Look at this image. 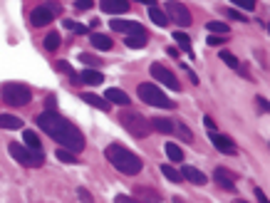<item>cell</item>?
<instances>
[{"instance_id":"1","label":"cell","mask_w":270,"mask_h":203,"mask_svg":"<svg viewBox=\"0 0 270 203\" xmlns=\"http://www.w3.org/2000/svg\"><path fill=\"white\" fill-rule=\"evenodd\" d=\"M38 126L50 136V139H55L57 144H60V149H67V151H72V154H77V151H82L85 149V136H82V131L70 122V119H65L62 114H57V112H43V114H38Z\"/></svg>"},{"instance_id":"2","label":"cell","mask_w":270,"mask_h":203,"mask_svg":"<svg viewBox=\"0 0 270 203\" xmlns=\"http://www.w3.org/2000/svg\"><path fill=\"white\" fill-rule=\"evenodd\" d=\"M104 159L119 171V173H127V176H136L139 171H141V159L132 151V149H127V146H122V144H109L107 149H104Z\"/></svg>"},{"instance_id":"3","label":"cell","mask_w":270,"mask_h":203,"mask_svg":"<svg viewBox=\"0 0 270 203\" xmlns=\"http://www.w3.org/2000/svg\"><path fill=\"white\" fill-rule=\"evenodd\" d=\"M119 124H122L134 139H146V136L154 131L151 124H149V119H146L144 114H139V112H132V109H127V112L119 114Z\"/></svg>"},{"instance_id":"4","label":"cell","mask_w":270,"mask_h":203,"mask_svg":"<svg viewBox=\"0 0 270 203\" xmlns=\"http://www.w3.org/2000/svg\"><path fill=\"white\" fill-rule=\"evenodd\" d=\"M136 94H139V99H141L144 104H151V107H159V109H174V107H176V102L169 99V97H166L156 84H151V82L139 84V87H136Z\"/></svg>"},{"instance_id":"5","label":"cell","mask_w":270,"mask_h":203,"mask_svg":"<svg viewBox=\"0 0 270 203\" xmlns=\"http://www.w3.org/2000/svg\"><path fill=\"white\" fill-rule=\"evenodd\" d=\"M0 97H3V102L10 104V107H25V104H30L33 92H30V87H25L20 82H5L0 87Z\"/></svg>"},{"instance_id":"6","label":"cell","mask_w":270,"mask_h":203,"mask_svg":"<svg viewBox=\"0 0 270 203\" xmlns=\"http://www.w3.org/2000/svg\"><path fill=\"white\" fill-rule=\"evenodd\" d=\"M8 149H10V156H13L18 163H23V166L38 168V166L45 163V154H43V151H33V149H28V146H23V144H18V141H13Z\"/></svg>"},{"instance_id":"7","label":"cell","mask_w":270,"mask_h":203,"mask_svg":"<svg viewBox=\"0 0 270 203\" xmlns=\"http://www.w3.org/2000/svg\"><path fill=\"white\" fill-rule=\"evenodd\" d=\"M161 10L166 13V18H169V20H174V23H176V25H181V28H188V25L193 23L191 10H188L186 5H181V3H166Z\"/></svg>"},{"instance_id":"8","label":"cell","mask_w":270,"mask_h":203,"mask_svg":"<svg viewBox=\"0 0 270 203\" xmlns=\"http://www.w3.org/2000/svg\"><path fill=\"white\" fill-rule=\"evenodd\" d=\"M149 72H151V77H154V80H159L164 87H169V89H174V92H179V89H181V82L176 80V75H174L169 67H164L161 62H154Z\"/></svg>"},{"instance_id":"9","label":"cell","mask_w":270,"mask_h":203,"mask_svg":"<svg viewBox=\"0 0 270 203\" xmlns=\"http://www.w3.org/2000/svg\"><path fill=\"white\" fill-rule=\"evenodd\" d=\"M109 28L114 30V33H124V35H149L146 30H144V25L141 23H134V20H109Z\"/></svg>"},{"instance_id":"10","label":"cell","mask_w":270,"mask_h":203,"mask_svg":"<svg viewBox=\"0 0 270 203\" xmlns=\"http://www.w3.org/2000/svg\"><path fill=\"white\" fill-rule=\"evenodd\" d=\"M208 139H211V144H213L221 154H228V156H235V154H238V146L230 141V136H225V134H221V131H208Z\"/></svg>"},{"instance_id":"11","label":"cell","mask_w":270,"mask_h":203,"mask_svg":"<svg viewBox=\"0 0 270 203\" xmlns=\"http://www.w3.org/2000/svg\"><path fill=\"white\" fill-rule=\"evenodd\" d=\"M213 178H216V183H218L221 188H225L228 193H235V173H233V171L218 166V168L213 171Z\"/></svg>"},{"instance_id":"12","label":"cell","mask_w":270,"mask_h":203,"mask_svg":"<svg viewBox=\"0 0 270 203\" xmlns=\"http://www.w3.org/2000/svg\"><path fill=\"white\" fill-rule=\"evenodd\" d=\"M52 13L45 8V5H38L33 13H30V23H33V28H45V25H50L52 23Z\"/></svg>"},{"instance_id":"13","label":"cell","mask_w":270,"mask_h":203,"mask_svg":"<svg viewBox=\"0 0 270 203\" xmlns=\"http://www.w3.org/2000/svg\"><path fill=\"white\" fill-rule=\"evenodd\" d=\"M134 198H136L139 203H161V201H164L159 191L144 188V186H136V188H134Z\"/></svg>"},{"instance_id":"14","label":"cell","mask_w":270,"mask_h":203,"mask_svg":"<svg viewBox=\"0 0 270 203\" xmlns=\"http://www.w3.org/2000/svg\"><path fill=\"white\" fill-rule=\"evenodd\" d=\"M99 8H102V13H109V15H124V13H129V3H127V0H104Z\"/></svg>"},{"instance_id":"15","label":"cell","mask_w":270,"mask_h":203,"mask_svg":"<svg viewBox=\"0 0 270 203\" xmlns=\"http://www.w3.org/2000/svg\"><path fill=\"white\" fill-rule=\"evenodd\" d=\"M144 3L149 5V20L154 23V25H159V28H166L169 25V18H166V13L154 3V0H144Z\"/></svg>"},{"instance_id":"16","label":"cell","mask_w":270,"mask_h":203,"mask_svg":"<svg viewBox=\"0 0 270 203\" xmlns=\"http://www.w3.org/2000/svg\"><path fill=\"white\" fill-rule=\"evenodd\" d=\"M179 173H181V178L191 181L193 186H203V183L208 181V178H206V173H203V171H198L196 166H183V168H181Z\"/></svg>"},{"instance_id":"17","label":"cell","mask_w":270,"mask_h":203,"mask_svg":"<svg viewBox=\"0 0 270 203\" xmlns=\"http://www.w3.org/2000/svg\"><path fill=\"white\" fill-rule=\"evenodd\" d=\"M104 99L109 102V104H119V107H127L132 99H129V94L124 92V89H117V87H109L107 92H104Z\"/></svg>"},{"instance_id":"18","label":"cell","mask_w":270,"mask_h":203,"mask_svg":"<svg viewBox=\"0 0 270 203\" xmlns=\"http://www.w3.org/2000/svg\"><path fill=\"white\" fill-rule=\"evenodd\" d=\"M90 42H92V47L94 50H102V52H107V50H112V38L109 35H102V33H92L90 35Z\"/></svg>"},{"instance_id":"19","label":"cell","mask_w":270,"mask_h":203,"mask_svg":"<svg viewBox=\"0 0 270 203\" xmlns=\"http://www.w3.org/2000/svg\"><path fill=\"white\" fill-rule=\"evenodd\" d=\"M77 77H80V82L92 84V87H97V84H102V82H104V75H102L99 70H82Z\"/></svg>"},{"instance_id":"20","label":"cell","mask_w":270,"mask_h":203,"mask_svg":"<svg viewBox=\"0 0 270 203\" xmlns=\"http://www.w3.org/2000/svg\"><path fill=\"white\" fill-rule=\"evenodd\" d=\"M82 99H85L90 107L99 109V112H109V109H112V104H109L104 97H97V94H92V92H85V94H82Z\"/></svg>"},{"instance_id":"21","label":"cell","mask_w":270,"mask_h":203,"mask_svg":"<svg viewBox=\"0 0 270 203\" xmlns=\"http://www.w3.org/2000/svg\"><path fill=\"white\" fill-rule=\"evenodd\" d=\"M149 124H151V129H156V131H161V134H174V122H171V119L154 117V119H149Z\"/></svg>"},{"instance_id":"22","label":"cell","mask_w":270,"mask_h":203,"mask_svg":"<svg viewBox=\"0 0 270 203\" xmlns=\"http://www.w3.org/2000/svg\"><path fill=\"white\" fill-rule=\"evenodd\" d=\"M0 129H23V119L15 114H0Z\"/></svg>"},{"instance_id":"23","label":"cell","mask_w":270,"mask_h":203,"mask_svg":"<svg viewBox=\"0 0 270 203\" xmlns=\"http://www.w3.org/2000/svg\"><path fill=\"white\" fill-rule=\"evenodd\" d=\"M146 42H149V35H127L124 38V45L132 50H141V47H146Z\"/></svg>"},{"instance_id":"24","label":"cell","mask_w":270,"mask_h":203,"mask_svg":"<svg viewBox=\"0 0 270 203\" xmlns=\"http://www.w3.org/2000/svg\"><path fill=\"white\" fill-rule=\"evenodd\" d=\"M174 40H176V45H179V47H181L188 57H193V50H191V38H188L186 33L176 30V33H174Z\"/></svg>"},{"instance_id":"25","label":"cell","mask_w":270,"mask_h":203,"mask_svg":"<svg viewBox=\"0 0 270 203\" xmlns=\"http://www.w3.org/2000/svg\"><path fill=\"white\" fill-rule=\"evenodd\" d=\"M206 30H208V33H216L218 38H225V35L230 33V28H228L225 23H221V20H211V23L206 25Z\"/></svg>"},{"instance_id":"26","label":"cell","mask_w":270,"mask_h":203,"mask_svg":"<svg viewBox=\"0 0 270 203\" xmlns=\"http://www.w3.org/2000/svg\"><path fill=\"white\" fill-rule=\"evenodd\" d=\"M80 62L85 65V70H99L102 67V60L94 57V55H90V52H82L80 55Z\"/></svg>"},{"instance_id":"27","label":"cell","mask_w":270,"mask_h":203,"mask_svg":"<svg viewBox=\"0 0 270 203\" xmlns=\"http://www.w3.org/2000/svg\"><path fill=\"white\" fill-rule=\"evenodd\" d=\"M60 42H62L60 40V33H47L45 35V50L47 52H57L60 50Z\"/></svg>"},{"instance_id":"28","label":"cell","mask_w":270,"mask_h":203,"mask_svg":"<svg viewBox=\"0 0 270 203\" xmlns=\"http://www.w3.org/2000/svg\"><path fill=\"white\" fill-rule=\"evenodd\" d=\"M23 139H25V144H23V146H28V149H33V151H40V136H38L35 131H30V129H25V134H23Z\"/></svg>"},{"instance_id":"29","label":"cell","mask_w":270,"mask_h":203,"mask_svg":"<svg viewBox=\"0 0 270 203\" xmlns=\"http://www.w3.org/2000/svg\"><path fill=\"white\" fill-rule=\"evenodd\" d=\"M166 156H169L174 163H181V161H183V151H181V146H176L174 141L166 144Z\"/></svg>"},{"instance_id":"30","label":"cell","mask_w":270,"mask_h":203,"mask_svg":"<svg viewBox=\"0 0 270 203\" xmlns=\"http://www.w3.org/2000/svg\"><path fill=\"white\" fill-rule=\"evenodd\" d=\"M161 173H164L171 183H181V181H183V178H181V173H179L171 163H161Z\"/></svg>"},{"instance_id":"31","label":"cell","mask_w":270,"mask_h":203,"mask_svg":"<svg viewBox=\"0 0 270 203\" xmlns=\"http://www.w3.org/2000/svg\"><path fill=\"white\" fill-rule=\"evenodd\" d=\"M221 60L230 67V70H240V62H238V57L233 55V52H228V50H221Z\"/></svg>"},{"instance_id":"32","label":"cell","mask_w":270,"mask_h":203,"mask_svg":"<svg viewBox=\"0 0 270 203\" xmlns=\"http://www.w3.org/2000/svg\"><path fill=\"white\" fill-rule=\"evenodd\" d=\"M174 131H176V134H179L186 144H191V141H193V134H191V129H188L186 124H181V122H179V124H174Z\"/></svg>"},{"instance_id":"33","label":"cell","mask_w":270,"mask_h":203,"mask_svg":"<svg viewBox=\"0 0 270 203\" xmlns=\"http://www.w3.org/2000/svg\"><path fill=\"white\" fill-rule=\"evenodd\" d=\"M62 23H65L67 30H72V33H77V35H90V28H87V25H80V23H75V20H62Z\"/></svg>"},{"instance_id":"34","label":"cell","mask_w":270,"mask_h":203,"mask_svg":"<svg viewBox=\"0 0 270 203\" xmlns=\"http://www.w3.org/2000/svg\"><path fill=\"white\" fill-rule=\"evenodd\" d=\"M57 159L62 161V163H77L80 159L72 154V151H67V149H57Z\"/></svg>"},{"instance_id":"35","label":"cell","mask_w":270,"mask_h":203,"mask_svg":"<svg viewBox=\"0 0 270 203\" xmlns=\"http://www.w3.org/2000/svg\"><path fill=\"white\" fill-rule=\"evenodd\" d=\"M223 15H225V18H230V20H238V23H245V15H243V13H238L235 8H225V10H223Z\"/></svg>"},{"instance_id":"36","label":"cell","mask_w":270,"mask_h":203,"mask_svg":"<svg viewBox=\"0 0 270 203\" xmlns=\"http://www.w3.org/2000/svg\"><path fill=\"white\" fill-rule=\"evenodd\" d=\"M77 198H80V203H94V198H92V193L82 186V188H77Z\"/></svg>"},{"instance_id":"37","label":"cell","mask_w":270,"mask_h":203,"mask_svg":"<svg viewBox=\"0 0 270 203\" xmlns=\"http://www.w3.org/2000/svg\"><path fill=\"white\" fill-rule=\"evenodd\" d=\"M181 70H183V72L188 75V80H191L193 84H198V75H196V72H193V70H191L188 65H183V62H181Z\"/></svg>"},{"instance_id":"38","label":"cell","mask_w":270,"mask_h":203,"mask_svg":"<svg viewBox=\"0 0 270 203\" xmlns=\"http://www.w3.org/2000/svg\"><path fill=\"white\" fill-rule=\"evenodd\" d=\"M235 5L240 10H255V3H250V0H235Z\"/></svg>"},{"instance_id":"39","label":"cell","mask_w":270,"mask_h":203,"mask_svg":"<svg viewBox=\"0 0 270 203\" xmlns=\"http://www.w3.org/2000/svg\"><path fill=\"white\" fill-rule=\"evenodd\" d=\"M75 8L77 10H90V8H94V3H92V0H77Z\"/></svg>"},{"instance_id":"40","label":"cell","mask_w":270,"mask_h":203,"mask_svg":"<svg viewBox=\"0 0 270 203\" xmlns=\"http://www.w3.org/2000/svg\"><path fill=\"white\" fill-rule=\"evenodd\" d=\"M206 42H208L211 47H218V45H223L225 40H223V38H218V35H208V40H206Z\"/></svg>"},{"instance_id":"41","label":"cell","mask_w":270,"mask_h":203,"mask_svg":"<svg viewBox=\"0 0 270 203\" xmlns=\"http://www.w3.org/2000/svg\"><path fill=\"white\" fill-rule=\"evenodd\" d=\"M45 8H47L52 15H60V13H62V8H60L57 3H45Z\"/></svg>"},{"instance_id":"42","label":"cell","mask_w":270,"mask_h":203,"mask_svg":"<svg viewBox=\"0 0 270 203\" xmlns=\"http://www.w3.org/2000/svg\"><path fill=\"white\" fill-rule=\"evenodd\" d=\"M114 203H139L136 198H132V196H117L114 198Z\"/></svg>"},{"instance_id":"43","label":"cell","mask_w":270,"mask_h":203,"mask_svg":"<svg viewBox=\"0 0 270 203\" xmlns=\"http://www.w3.org/2000/svg\"><path fill=\"white\" fill-rule=\"evenodd\" d=\"M255 198H258V203H268V196L263 193V188H255Z\"/></svg>"},{"instance_id":"44","label":"cell","mask_w":270,"mask_h":203,"mask_svg":"<svg viewBox=\"0 0 270 203\" xmlns=\"http://www.w3.org/2000/svg\"><path fill=\"white\" fill-rule=\"evenodd\" d=\"M203 124L208 126V131H216V124H213V119H211V117H203Z\"/></svg>"},{"instance_id":"45","label":"cell","mask_w":270,"mask_h":203,"mask_svg":"<svg viewBox=\"0 0 270 203\" xmlns=\"http://www.w3.org/2000/svg\"><path fill=\"white\" fill-rule=\"evenodd\" d=\"M166 55H169V57H181V52H179L176 47H166Z\"/></svg>"},{"instance_id":"46","label":"cell","mask_w":270,"mask_h":203,"mask_svg":"<svg viewBox=\"0 0 270 203\" xmlns=\"http://www.w3.org/2000/svg\"><path fill=\"white\" fill-rule=\"evenodd\" d=\"M258 107H260L263 112H268V102H265V97H258Z\"/></svg>"},{"instance_id":"47","label":"cell","mask_w":270,"mask_h":203,"mask_svg":"<svg viewBox=\"0 0 270 203\" xmlns=\"http://www.w3.org/2000/svg\"><path fill=\"white\" fill-rule=\"evenodd\" d=\"M174 203H183V201H181V198H179V196H176V198H174Z\"/></svg>"},{"instance_id":"48","label":"cell","mask_w":270,"mask_h":203,"mask_svg":"<svg viewBox=\"0 0 270 203\" xmlns=\"http://www.w3.org/2000/svg\"><path fill=\"white\" fill-rule=\"evenodd\" d=\"M235 203H248V201H243V198H235Z\"/></svg>"}]
</instances>
